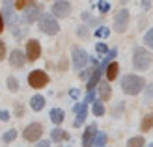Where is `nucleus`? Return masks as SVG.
<instances>
[{
	"mask_svg": "<svg viewBox=\"0 0 153 147\" xmlns=\"http://www.w3.org/2000/svg\"><path fill=\"white\" fill-rule=\"evenodd\" d=\"M144 88H146V82L138 75H125L121 78V89L127 95H138Z\"/></svg>",
	"mask_w": 153,
	"mask_h": 147,
	"instance_id": "1",
	"label": "nucleus"
},
{
	"mask_svg": "<svg viewBox=\"0 0 153 147\" xmlns=\"http://www.w3.org/2000/svg\"><path fill=\"white\" fill-rule=\"evenodd\" d=\"M151 61H153V56H151L149 50H146L144 47H136L134 49V52H133V65H134V69L146 71V69H149Z\"/></svg>",
	"mask_w": 153,
	"mask_h": 147,
	"instance_id": "2",
	"label": "nucleus"
},
{
	"mask_svg": "<svg viewBox=\"0 0 153 147\" xmlns=\"http://www.w3.org/2000/svg\"><path fill=\"white\" fill-rule=\"evenodd\" d=\"M39 30L43 34H47V35H56L60 32V24H58L54 15L52 13H43L39 17Z\"/></svg>",
	"mask_w": 153,
	"mask_h": 147,
	"instance_id": "3",
	"label": "nucleus"
},
{
	"mask_svg": "<svg viewBox=\"0 0 153 147\" xmlns=\"http://www.w3.org/2000/svg\"><path fill=\"white\" fill-rule=\"evenodd\" d=\"M28 84H30V88H36V89L45 88L49 84V76L41 69H36V71H32L28 75Z\"/></svg>",
	"mask_w": 153,
	"mask_h": 147,
	"instance_id": "4",
	"label": "nucleus"
},
{
	"mask_svg": "<svg viewBox=\"0 0 153 147\" xmlns=\"http://www.w3.org/2000/svg\"><path fill=\"white\" fill-rule=\"evenodd\" d=\"M41 7L37 6V4H30L26 10H22V15H21V21L25 22V24H32V22L36 21H39L41 17Z\"/></svg>",
	"mask_w": 153,
	"mask_h": 147,
	"instance_id": "5",
	"label": "nucleus"
},
{
	"mask_svg": "<svg viewBox=\"0 0 153 147\" xmlns=\"http://www.w3.org/2000/svg\"><path fill=\"white\" fill-rule=\"evenodd\" d=\"M71 56H73V67L76 69V71H80V69L86 67V64L90 61V56H88V52L80 49V47H75L71 50Z\"/></svg>",
	"mask_w": 153,
	"mask_h": 147,
	"instance_id": "6",
	"label": "nucleus"
},
{
	"mask_svg": "<svg viewBox=\"0 0 153 147\" xmlns=\"http://www.w3.org/2000/svg\"><path fill=\"white\" fill-rule=\"evenodd\" d=\"M129 26V11L125 10H120L116 15H114V30H116L118 34H123Z\"/></svg>",
	"mask_w": 153,
	"mask_h": 147,
	"instance_id": "7",
	"label": "nucleus"
},
{
	"mask_svg": "<svg viewBox=\"0 0 153 147\" xmlns=\"http://www.w3.org/2000/svg\"><path fill=\"white\" fill-rule=\"evenodd\" d=\"M43 134V127L39 125V123H30V125L25 129V132H22V136H25V140L28 142H37Z\"/></svg>",
	"mask_w": 153,
	"mask_h": 147,
	"instance_id": "8",
	"label": "nucleus"
},
{
	"mask_svg": "<svg viewBox=\"0 0 153 147\" xmlns=\"http://www.w3.org/2000/svg\"><path fill=\"white\" fill-rule=\"evenodd\" d=\"M51 11H52L54 17H67V15L71 13V4L65 2V0H58V2L52 4Z\"/></svg>",
	"mask_w": 153,
	"mask_h": 147,
	"instance_id": "9",
	"label": "nucleus"
},
{
	"mask_svg": "<svg viewBox=\"0 0 153 147\" xmlns=\"http://www.w3.org/2000/svg\"><path fill=\"white\" fill-rule=\"evenodd\" d=\"M39 56H41V45H39V41H37V39H30L26 43V60L36 61Z\"/></svg>",
	"mask_w": 153,
	"mask_h": 147,
	"instance_id": "10",
	"label": "nucleus"
},
{
	"mask_svg": "<svg viewBox=\"0 0 153 147\" xmlns=\"http://www.w3.org/2000/svg\"><path fill=\"white\" fill-rule=\"evenodd\" d=\"M95 136H97V127L88 125L86 130H84V136H82V147H94Z\"/></svg>",
	"mask_w": 153,
	"mask_h": 147,
	"instance_id": "11",
	"label": "nucleus"
},
{
	"mask_svg": "<svg viewBox=\"0 0 153 147\" xmlns=\"http://www.w3.org/2000/svg\"><path fill=\"white\" fill-rule=\"evenodd\" d=\"M25 56H26V54H25V52H21L19 49L11 50V52H10V64H11V67H15V69L25 67V61H26Z\"/></svg>",
	"mask_w": 153,
	"mask_h": 147,
	"instance_id": "12",
	"label": "nucleus"
},
{
	"mask_svg": "<svg viewBox=\"0 0 153 147\" xmlns=\"http://www.w3.org/2000/svg\"><path fill=\"white\" fill-rule=\"evenodd\" d=\"M75 112H76V119L73 125L75 127H80L84 119H86V114H88V104L86 103H80V104H75Z\"/></svg>",
	"mask_w": 153,
	"mask_h": 147,
	"instance_id": "13",
	"label": "nucleus"
},
{
	"mask_svg": "<svg viewBox=\"0 0 153 147\" xmlns=\"http://www.w3.org/2000/svg\"><path fill=\"white\" fill-rule=\"evenodd\" d=\"M97 93H99V99H101V100H108L110 95H112V89H110V86H108V82H99Z\"/></svg>",
	"mask_w": 153,
	"mask_h": 147,
	"instance_id": "14",
	"label": "nucleus"
},
{
	"mask_svg": "<svg viewBox=\"0 0 153 147\" xmlns=\"http://www.w3.org/2000/svg\"><path fill=\"white\" fill-rule=\"evenodd\" d=\"M2 17L4 21L7 22V24H15V21H17V15H15V10H13V6H4V10H2Z\"/></svg>",
	"mask_w": 153,
	"mask_h": 147,
	"instance_id": "15",
	"label": "nucleus"
},
{
	"mask_svg": "<svg viewBox=\"0 0 153 147\" xmlns=\"http://www.w3.org/2000/svg\"><path fill=\"white\" fill-rule=\"evenodd\" d=\"M49 117H51V121L54 123V125H60V123L64 121V117H65V112L62 110V108H52Z\"/></svg>",
	"mask_w": 153,
	"mask_h": 147,
	"instance_id": "16",
	"label": "nucleus"
},
{
	"mask_svg": "<svg viewBox=\"0 0 153 147\" xmlns=\"http://www.w3.org/2000/svg\"><path fill=\"white\" fill-rule=\"evenodd\" d=\"M30 106H32V110L39 112L45 108V97L43 95H34L32 99H30Z\"/></svg>",
	"mask_w": 153,
	"mask_h": 147,
	"instance_id": "17",
	"label": "nucleus"
},
{
	"mask_svg": "<svg viewBox=\"0 0 153 147\" xmlns=\"http://www.w3.org/2000/svg\"><path fill=\"white\" fill-rule=\"evenodd\" d=\"M118 71H120V65L116 64V61H110V64L106 65L105 75H106V78H108V80H114V78L118 76Z\"/></svg>",
	"mask_w": 153,
	"mask_h": 147,
	"instance_id": "18",
	"label": "nucleus"
},
{
	"mask_svg": "<svg viewBox=\"0 0 153 147\" xmlns=\"http://www.w3.org/2000/svg\"><path fill=\"white\" fill-rule=\"evenodd\" d=\"M51 138H52V142H62V140H67V132L62 129H52V132H51Z\"/></svg>",
	"mask_w": 153,
	"mask_h": 147,
	"instance_id": "19",
	"label": "nucleus"
},
{
	"mask_svg": "<svg viewBox=\"0 0 153 147\" xmlns=\"http://www.w3.org/2000/svg\"><path fill=\"white\" fill-rule=\"evenodd\" d=\"M153 127V114H148L146 117L142 119V125H140V129H142V132H148V130Z\"/></svg>",
	"mask_w": 153,
	"mask_h": 147,
	"instance_id": "20",
	"label": "nucleus"
},
{
	"mask_svg": "<svg viewBox=\"0 0 153 147\" xmlns=\"http://www.w3.org/2000/svg\"><path fill=\"white\" fill-rule=\"evenodd\" d=\"M144 138L142 136H134V138H131V140L127 142V147H144Z\"/></svg>",
	"mask_w": 153,
	"mask_h": 147,
	"instance_id": "21",
	"label": "nucleus"
},
{
	"mask_svg": "<svg viewBox=\"0 0 153 147\" xmlns=\"http://www.w3.org/2000/svg\"><path fill=\"white\" fill-rule=\"evenodd\" d=\"M15 138H17V130H15V129H10V130H6V132H4L2 140H4L6 143H10V142L15 140Z\"/></svg>",
	"mask_w": 153,
	"mask_h": 147,
	"instance_id": "22",
	"label": "nucleus"
},
{
	"mask_svg": "<svg viewBox=\"0 0 153 147\" xmlns=\"http://www.w3.org/2000/svg\"><path fill=\"white\" fill-rule=\"evenodd\" d=\"M105 143H106V134L105 132H97L95 142H94V147H105Z\"/></svg>",
	"mask_w": 153,
	"mask_h": 147,
	"instance_id": "23",
	"label": "nucleus"
},
{
	"mask_svg": "<svg viewBox=\"0 0 153 147\" xmlns=\"http://www.w3.org/2000/svg\"><path fill=\"white\" fill-rule=\"evenodd\" d=\"M7 88H10V91H19V82H17V78H15V76H7Z\"/></svg>",
	"mask_w": 153,
	"mask_h": 147,
	"instance_id": "24",
	"label": "nucleus"
},
{
	"mask_svg": "<svg viewBox=\"0 0 153 147\" xmlns=\"http://www.w3.org/2000/svg\"><path fill=\"white\" fill-rule=\"evenodd\" d=\"M30 4H34V0H17V2H15V7H17V10H26Z\"/></svg>",
	"mask_w": 153,
	"mask_h": 147,
	"instance_id": "25",
	"label": "nucleus"
},
{
	"mask_svg": "<svg viewBox=\"0 0 153 147\" xmlns=\"http://www.w3.org/2000/svg\"><path fill=\"white\" fill-rule=\"evenodd\" d=\"M94 114H95V115H103V114H105L103 103H99V100H95V103H94Z\"/></svg>",
	"mask_w": 153,
	"mask_h": 147,
	"instance_id": "26",
	"label": "nucleus"
},
{
	"mask_svg": "<svg viewBox=\"0 0 153 147\" xmlns=\"http://www.w3.org/2000/svg\"><path fill=\"white\" fill-rule=\"evenodd\" d=\"M144 43H146L148 47H151V49H153V28H151V30H148V34L144 35Z\"/></svg>",
	"mask_w": 153,
	"mask_h": 147,
	"instance_id": "27",
	"label": "nucleus"
},
{
	"mask_svg": "<svg viewBox=\"0 0 153 147\" xmlns=\"http://www.w3.org/2000/svg\"><path fill=\"white\" fill-rule=\"evenodd\" d=\"M108 34H110V30L105 28V26H101V28L95 30V35H97V37H108Z\"/></svg>",
	"mask_w": 153,
	"mask_h": 147,
	"instance_id": "28",
	"label": "nucleus"
},
{
	"mask_svg": "<svg viewBox=\"0 0 153 147\" xmlns=\"http://www.w3.org/2000/svg\"><path fill=\"white\" fill-rule=\"evenodd\" d=\"M95 50H97L99 54H106V52H108V47H106L105 43H97V45H95Z\"/></svg>",
	"mask_w": 153,
	"mask_h": 147,
	"instance_id": "29",
	"label": "nucleus"
},
{
	"mask_svg": "<svg viewBox=\"0 0 153 147\" xmlns=\"http://www.w3.org/2000/svg\"><path fill=\"white\" fill-rule=\"evenodd\" d=\"M153 97V86H148L146 88V97H144V103H149Z\"/></svg>",
	"mask_w": 153,
	"mask_h": 147,
	"instance_id": "30",
	"label": "nucleus"
},
{
	"mask_svg": "<svg viewBox=\"0 0 153 147\" xmlns=\"http://www.w3.org/2000/svg\"><path fill=\"white\" fill-rule=\"evenodd\" d=\"M97 6H99V10H101L103 13H106V11L110 10V4H108V2H105V0H101V2H99Z\"/></svg>",
	"mask_w": 153,
	"mask_h": 147,
	"instance_id": "31",
	"label": "nucleus"
},
{
	"mask_svg": "<svg viewBox=\"0 0 153 147\" xmlns=\"http://www.w3.org/2000/svg\"><path fill=\"white\" fill-rule=\"evenodd\" d=\"M10 117L11 115H10L7 110H0V121H10Z\"/></svg>",
	"mask_w": 153,
	"mask_h": 147,
	"instance_id": "32",
	"label": "nucleus"
},
{
	"mask_svg": "<svg viewBox=\"0 0 153 147\" xmlns=\"http://www.w3.org/2000/svg\"><path fill=\"white\" fill-rule=\"evenodd\" d=\"M6 58V43L0 39V60H4Z\"/></svg>",
	"mask_w": 153,
	"mask_h": 147,
	"instance_id": "33",
	"label": "nucleus"
},
{
	"mask_svg": "<svg viewBox=\"0 0 153 147\" xmlns=\"http://www.w3.org/2000/svg\"><path fill=\"white\" fill-rule=\"evenodd\" d=\"M76 34H79L80 37H88V30H86V26H79V30H76Z\"/></svg>",
	"mask_w": 153,
	"mask_h": 147,
	"instance_id": "34",
	"label": "nucleus"
},
{
	"mask_svg": "<svg viewBox=\"0 0 153 147\" xmlns=\"http://www.w3.org/2000/svg\"><path fill=\"white\" fill-rule=\"evenodd\" d=\"M94 99H95V95H94V91H88V95H86V99H84V103H86V104H88V103H95Z\"/></svg>",
	"mask_w": 153,
	"mask_h": 147,
	"instance_id": "35",
	"label": "nucleus"
},
{
	"mask_svg": "<svg viewBox=\"0 0 153 147\" xmlns=\"http://www.w3.org/2000/svg\"><path fill=\"white\" fill-rule=\"evenodd\" d=\"M36 147H51V143L47 142V140H41V142H37V145Z\"/></svg>",
	"mask_w": 153,
	"mask_h": 147,
	"instance_id": "36",
	"label": "nucleus"
},
{
	"mask_svg": "<svg viewBox=\"0 0 153 147\" xmlns=\"http://www.w3.org/2000/svg\"><path fill=\"white\" fill-rule=\"evenodd\" d=\"M4 30V17H2V13H0V32Z\"/></svg>",
	"mask_w": 153,
	"mask_h": 147,
	"instance_id": "37",
	"label": "nucleus"
},
{
	"mask_svg": "<svg viewBox=\"0 0 153 147\" xmlns=\"http://www.w3.org/2000/svg\"><path fill=\"white\" fill-rule=\"evenodd\" d=\"M71 97L76 99V97H79V91H76V89H71Z\"/></svg>",
	"mask_w": 153,
	"mask_h": 147,
	"instance_id": "38",
	"label": "nucleus"
},
{
	"mask_svg": "<svg viewBox=\"0 0 153 147\" xmlns=\"http://www.w3.org/2000/svg\"><path fill=\"white\" fill-rule=\"evenodd\" d=\"M2 2H4V6H10V4L13 2V0H2Z\"/></svg>",
	"mask_w": 153,
	"mask_h": 147,
	"instance_id": "39",
	"label": "nucleus"
},
{
	"mask_svg": "<svg viewBox=\"0 0 153 147\" xmlns=\"http://www.w3.org/2000/svg\"><path fill=\"white\" fill-rule=\"evenodd\" d=\"M149 147H153V143H151V145H149Z\"/></svg>",
	"mask_w": 153,
	"mask_h": 147,
	"instance_id": "40",
	"label": "nucleus"
}]
</instances>
